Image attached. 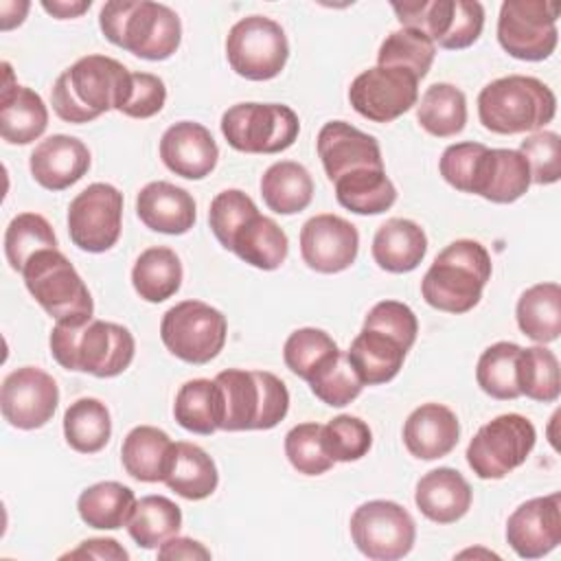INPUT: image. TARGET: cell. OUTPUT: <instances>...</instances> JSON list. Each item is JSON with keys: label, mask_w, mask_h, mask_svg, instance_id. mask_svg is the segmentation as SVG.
Returning <instances> with one entry per match:
<instances>
[{"label": "cell", "mask_w": 561, "mask_h": 561, "mask_svg": "<svg viewBox=\"0 0 561 561\" xmlns=\"http://www.w3.org/2000/svg\"><path fill=\"white\" fill-rule=\"evenodd\" d=\"M131 88V72L107 55H85L53 83L50 103L66 123H90L110 110H123Z\"/></svg>", "instance_id": "6da1fadb"}, {"label": "cell", "mask_w": 561, "mask_h": 561, "mask_svg": "<svg viewBox=\"0 0 561 561\" xmlns=\"http://www.w3.org/2000/svg\"><path fill=\"white\" fill-rule=\"evenodd\" d=\"M50 355L66 370L94 377H116L129 368L136 342L127 327L105 320L55 322L50 331Z\"/></svg>", "instance_id": "7a4b0ae2"}, {"label": "cell", "mask_w": 561, "mask_h": 561, "mask_svg": "<svg viewBox=\"0 0 561 561\" xmlns=\"http://www.w3.org/2000/svg\"><path fill=\"white\" fill-rule=\"evenodd\" d=\"M99 26L107 42L149 61L169 59L182 42L173 9L151 0H112L101 7Z\"/></svg>", "instance_id": "3957f363"}, {"label": "cell", "mask_w": 561, "mask_h": 561, "mask_svg": "<svg viewBox=\"0 0 561 561\" xmlns=\"http://www.w3.org/2000/svg\"><path fill=\"white\" fill-rule=\"evenodd\" d=\"M491 256L480 241L456 239L443 248L421 280L423 300L447 313H467L491 278Z\"/></svg>", "instance_id": "277c9868"}, {"label": "cell", "mask_w": 561, "mask_h": 561, "mask_svg": "<svg viewBox=\"0 0 561 561\" xmlns=\"http://www.w3.org/2000/svg\"><path fill=\"white\" fill-rule=\"evenodd\" d=\"M557 114L554 92L539 79L508 75L486 83L478 94V116L493 134H533Z\"/></svg>", "instance_id": "5b68a950"}, {"label": "cell", "mask_w": 561, "mask_h": 561, "mask_svg": "<svg viewBox=\"0 0 561 561\" xmlns=\"http://www.w3.org/2000/svg\"><path fill=\"white\" fill-rule=\"evenodd\" d=\"M215 381L224 394L226 432L272 430L287 416L289 392L274 373L228 368Z\"/></svg>", "instance_id": "8992f818"}, {"label": "cell", "mask_w": 561, "mask_h": 561, "mask_svg": "<svg viewBox=\"0 0 561 561\" xmlns=\"http://www.w3.org/2000/svg\"><path fill=\"white\" fill-rule=\"evenodd\" d=\"M20 274L28 294L55 322H81L92 318V296L75 265L57 248L35 252Z\"/></svg>", "instance_id": "52a82bcc"}, {"label": "cell", "mask_w": 561, "mask_h": 561, "mask_svg": "<svg viewBox=\"0 0 561 561\" xmlns=\"http://www.w3.org/2000/svg\"><path fill=\"white\" fill-rule=\"evenodd\" d=\"M300 131L298 114L283 103H237L221 116L226 142L243 153H280Z\"/></svg>", "instance_id": "ba28073f"}, {"label": "cell", "mask_w": 561, "mask_h": 561, "mask_svg": "<svg viewBox=\"0 0 561 561\" xmlns=\"http://www.w3.org/2000/svg\"><path fill=\"white\" fill-rule=\"evenodd\" d=\"M537 440L535 425L515 412L484 423L467 445V462L480 480H500L522 467Z\"/></svg>", "instance_id": "9c48e42d"}, {"label": "cell", "mask_w": 561, "mask_h": 561, "mask_svg": "<svg viewBox=\"0 0 561 561\" xmlns=\"http://www.w3.org/2000/svg\"><path fill=\"white\" fill-rule=\"evenodd\" d=\"M226 316L202 302L182 300L173 305L160 322L162 344L171 355L186 364H208L226 344Z\"/></svg>", "instance_id": "30bf717a"}, {"label": "cell", "mask_w": 561, "mask_h": 561, "mask_svg": "<svg viewBox=\"0 0 561 561\" xmlns=\"http://www.w3.org/2000/svg\"><path fill=\"white\" fill-rule=\"evenodd\" d=\"M230 68L250 81H267L280 75L289 57L283 26L265 15H248L232 24L226 37Z\"/></svg>", "instance_id": "8fae6325"}, {"label": "cell", "mask_w": 561, "mask_h": 561, "mask_svg": "<svg viewBox=\"0 0 561 561\" xmlns=\"http://www.w3.org/2000/svg\"><path fill=\"white\" fill-rule=\"evenodd\" d=\"M559 4L548 0H506L500 7L497 42L515 59H548L559 42Z\"/></svg>", "instance_id": "7c38bea8"}, {"label": "cell", "mask_w": 561, "mask_h": 561, "mask_svg": "<svg viewBox=\"0 0 561 561\" xmlns=\"http://www.w3.org/2000/svg\"><path fill=\"white\" fill-rule=\"evenodd\" d=\"M351 537L357 550L373 561L405 557L416 539L412 515L392 500H370L351 515Z\"/></svg>", "instance_id": "4fadbf2b"}, {"label": "cell", "mask_w": 561, "mask_h": 561, "mask_svg": "<svg viewBox=\"0 0 561 561\" xmlns=\"http://www.w3.org/2000/svg\"><path fill=\"white\" fill-rule=\"evenodd\" d=\"M123 228V193L107 184L94 182L85 186L68 206L70 241L85 252L110 250Z\"/></svg>", "instance_id": "5bb4252c"}, {"label": "cell", "mask_w": 561, "mask_h": 561, "mask_svg": "<svg viewBox=\"0 0 561 561\" xmlns=\"http://www.w3.org/2000/svg\"><path fill=\"white\" fill-rule=\"evenodd\" d=\"M353 110L373 123H392L419 101V79L403 68L375 66L359 72L351 88Z\"/></svg>", "instance_id": "9a60e30c"}, {"label": "cell", "mask_w": 561, "mask_h": 561, "mask_svg": "<svg viewBox=\"0 0 561 561\" xmlns=\"http://www.w3.org/2000/svg\"><path fill=\"white\" fill-rule=\"evenodd\" d=\"M59 403L57 381L35 366H22L9 373L0 388V410L9 425L18 430H37L46 425Z\"/></svg>", "instance_id": "2e32d148"}, {"label": "cell", "mask_w": 561, "mask_h": 561, "mask_svg": "<svg viewBox=\"0 0 561 561\" xmlns=\"http://www.w3.org/2000/svg\"><path fill=\"white\" fill-rule=\"evenodd\" d=\"M359 250L357 228L340 215L322 213L307 219L300 228L302 261L320 274L348 270Z\"/></svg>", "instance_id": "e0dca14e"}, {"label": "cell", "mask_w": 561, "mask_h": 561, "mask_svg": "<svg viewBox=\"0 0 561 561\" xmlns=\"http://www.w3.org/2000/svg\"><path fill=\"white\" fill-rule=\"evenodd\" d=\"M506 541L522 559H539L561 543V495L550 493L519 504L506 522Z\"/></svg>", "instance_id": "ac0fdd59"}, {"label": "cell", "mask_w": 561, "mask_h": 561, "mask_svg": "<svg viewBox=\"0 0 561 561\" xmlns=\"http://www.w3.org/2000/svg\"><path fill=\"white\" fill-rule=\"evenodd\" d=\"M318 156L331 182L357 169H383V158L375 136L346 121H329L318 131Z\"/></svg>", "instance_id": "d6986e66"}, {"label": "cell", "mask_w": 561, "mask_h": 561, "mask_svg": "<svg viewBox=\"0 0 561 561\" xmlns=\"http://www.w3.org/2000/svg\"><path fill=\"white\" fill-rule=\"evenodd\" d=\"M530 184L528 162L517 149L484 147L476 160L469 193L493 204H511L519 199Z\"/></svg>", "instance_id": "ffe728a7"}, {"label": "cell", "mask_w": 561, "mask_h": 561, "mask_svg": "<svg viewBox=\"0 0 561 561\" xmlns=\"http://www.w3.org/2000/svg\"><path fill=\"white\" fill-rule=\"evenodd\" d=\"M160 158L164 167L175 175L186 180H202L217 167L219 147L202 123L180 121L162 134Z\"/></svg>", "instance_id": "44dd1931"}, {"label": "cell", "mask_w": 561, "mask_h": 561, "mask_svg": "<svg viewBox=\"0 0 561 561\" xmlns=\"http://www.w3.org/2000/svg\"><path fill=\"white\" fill-rule=\"evenodd\" d=\"M90 162V149L83 140L53 134L33 149L28 169L33 180L46 191H64L88 173Z\"/></svg>", "instance_id": "7402d4cb"}, {"label": "cell", "mask_w": 561, "mask_h": 561, "mask_svg": "<svg viewBox=\"0 0 561 561\" xmlns=\"http://www.w3.org/2000/svg\"><path fill=\"white\" fill-rule=\"evenodd\" d=\"M136 213L149 230L162 234H184L197 219L193 195L164 180L149 182L138 191Z\"/></svg>", "instance_id": "603a6c76"}, {"label": "cell", "mask_w": 561, "mask_h": 561, "mask_svg": "<svg viewBox=\"0 0 561 561\" xmlns=\"http://www.w3.org/2000/svg\"><path fill=\"white\" fill-rule=\"evenodd\" d=\"M460 438L458 416L443 403H423L403 423V445L421 460L447 456Z\"/></svg>", "instance_id": "cb8c5ba5"}, {"label": "cell", "mask_w": 561, "mask_h": 561, "mask_svg": "<svg viewBox=\"0 0 561 561\" xmlns=\"http://www.w3.org/2000/svg\"><path fill=\"white\" fill-rule=\"evenodd\" d=\"M4 85L0 96V134L9 145H28L48 127V110L42 96L20 83H13L11 66L4 61Z\"/></svg>", "instance_id": "d4e9b609"}, {"label": "cell", "mask_w": 561, "mask_h": 561, "mask_svg": "<svg viewBox=\"0 0 561 561\" xmlns=\"http://www.w3.org/2000/svg\"><path fill=\"white\" fill-rule=\"evenodd\" d=\"M471 486L465 476L451 467H438L421 476L414 491L416 508L436 524H454L471 506Z\"/></svg>", "instance_id": "484cf974"}, {"label": "cell", "mask_w": 561, "mask_h": 561, "mask_svg": "<svg viewBox=\"0 0 561 561\" xmlns=\"http://www.w3.org/2000/svg\"><path fill=\"white\" fill-rule=\"evenodd\" d=\"M373 259L390 274H405L419 267L427 252L423 228L405 217L386 219L373 237Z\"/></svg>", "instance_id": "4316f807"}, {"label": "cell", "mask_w": 561, "mask_h": 561, "mask_svg": "<svg viewBox=\"0 0 561 561\" xmlns=\"http://www.w3.org/2000/svg\"><path fill=\"white\" fill-rule=\"evenodd\" d=\"M405 355L408 348H403L394 337L364 327L346 351V357L364 386H379L394 379L403 366Z\"/></svg>", "instance_id": "83f0119b"}, {"label": "cell", "mask_w": 561, "mask_h": 561, "mask_svg": "<svg viewBox=\"0 0 561 561\" xmlns=\"http://www.w3.org/2000/svg\"><path fill=\"white\" fill-rule=\"evenodd\" d=\"M230 252L256 270L272 272L285 263L289 239L272 217L256 213L237 230Z\"/></svg>", "instance_id": "f1b7e54d"}, {"label": "cell", "mask_w": 561, "mask_h": 561, "mask_svg": "<svg viewBox=\"0 0 561 561\" xmlns=\"http://www.w3.org/2000/svg\"><path fill=\"white\" fill-rule=\"evenodd\" d=\"M173 440L164 430L153 425L134 427L121 447V460L125 471L140 482H164L169 471Z\"/></svg>", "instance_id": "f546056e"}, {"label": "cell", "mask_w": 561, "mask_h": 561, "mask_svg": "<svg viewBox=\"0 0 561 561\" xmlns=\"http://www.w3.org/2000/svg\"><path fill=\"white\" fill-rule=\"evenodd\" d=\"M164 484L184 500L195 502L215 493L219 484V473L215 460L199 445L178 440L173 445Z\"/></svg>", "instance_id": "4dcf8cb0"}, {"label": "cell", "mask_w": 561, "mask_h": 561, "mask_svg": "<svg viewBox=\"0 0 561 561\" xmlns=\"http://www.w3.org/2000/svg\"><path fill=\"white\" fill-rule=\"evenodd\" d=\"M175 421L195 434H213L224 425V394L215 379H188L173 403Z\"/></svg>", "instance_id": "1f68e13d"}, {"label": "cell", "mask_w": 561, "mask_h": 561, "mask_svg": "<svg viewBox=\"0 0 561 561\" xmlns=\"http://www.w3.org/2000/svg\"><path fill=\"white\" fill-rule=\"evenodd\" d=\"M261 195L265 206L276 215H296L311 204V173L294 160L274 162L261 175Z\"/></svg>", "instance_id": "d6a6232c"}, {"label": "cell", "mask_w": 561, "mask_h": 561, "mask_svg": "<svg viewBox=\"0 0 561 561\" xmlns=\"http://www.w3.org/2000/svg\"><path fill=\"white\" fill-rule=\"evenodd\" d=\"M519 331L539 342H554L561 333V287L559 283H537L528 287L515 307Z\"/></svg>", "instance_id": "836d02e7"}, {"label": "cell", "mask_w": 561, "mask_h": 561, "mask_svg": "<svg viewBox=\"0 0 561 561\" xmlns=\"http://www.w3.org/2000/svg\"><path fill=\"white\" fill-rule=\"evenodd\" d=\"M136 495L129 486L107 480L96 482L81 491L77 500V511L83 524L99 530H116L127 526L134 508H136Z\"/></svg>", "instance_id": "e575fe53"}, {"label": "cell", "mask_w": 561, "mask_h": 561, "mask_svg": "<svg viewBox=\"0 0 561 561\" xmlns=\"http://www.w3.org/2000/svg\"><path fill=\"white\" fill-rule=\"evenodd\" d=\"M333 184L340 206L357 215H379L397 202V188L386 169H357Z\"/></svg>", "instance_id": "d590c367"}, {"label": "cell", "mask_w": 561, "mask_h": 561, "mask_svg": "<svg viewBox=\"0 0 561 561\" xmlns=\"http://www.w3.org/2000/svg\"><path fill=\"white\" fill-rule=\"evenodd\" d=\"M131 285L147 302H162L175 296L182 285L180 256L164 245L142 250L131 267Z\"/></svg>", "instance_id": "8d00e7d4"}, {"label": "cell", "mask_w": 561, "mask_h": 561, "mask_svg": "<svg viewBox=\"0 0 561 561\" xmlns=\"http://www.w3.org/2000/svg\"><path fill=\"white\" fill-rule=\"evenodd\" d=\"M182 528L180 506L164 495H145L127 522L129 537L145 550H158L167 539L175 537Z\"/></svg>", "instance_id": "74e56055"}, {"label": "cell", "mask_w": 561, "mask_h": 561, "mask_svg": "<svg viewBox=\"0 0 561 561\" xmlns=\"http://www.w3.org/2000/svg\"><path fill=\"white\" fill-rule=\"evenodd\" d=\"M416 121L436 138L460 134L467 123L465 92L451 83H432L419 101Z\"/></svg>", "instance_id": "f35d334b"}, {"label": "cell", "mask_w": 561, "mask_h": 561, "mask_svg": "<svg viewBox=\"0 0 561 561\" xmlns=\"http://www.w3.org/2000/svg\"><path fill=\"white\" fill-rule=\"evenodd\" d=\"M66 443L79 454L101 451L112 436L110 410L94 397H81L64 414Z\"/></svg>", "instance_id": "ab89813d"}, {"label": "cell", "mask_w": 561, "mask_h": 561, "mask_svg": "<svg viewBox=\"0 0 561 561\" xmlns=\"http://www.w3.org/2000/svg\"><path fill=\"white\" fill-rule=\"evenodd\" d=\"M434 57H436V44L425 33L401 26L381 42L377 53V66L403 68L421 81L432 68Z\"/></svg>", "instance_id": "60d3db41"}, {"label": "cell", "mask_w": 561, "mask_h": 561, "mask_svg": "<svg viewBox=\"0 0 561 561\" xmlns=\"http://www.w3.org/2000/svg\"><path fill=\"white\" fill-rule=\"evenodd\" d=\"M519 351L522 346L515 342H495L482 351L476 366V379H478V386L489 397L500 401L522 397L517 386Z\"/></svg>", "instance_id": "b9f144b4"}, {"label": "cell", "mask_w": 561, "mask_h": 561, "mask_svg": "<svg viewBox=\"0 0 561 561\" xmlns=\"http://www.w3.org/2000/svg\"><path fill=\"white\" fill-rule=\"evenodd\" d=\"M517 386L519 394L533 401H557L561 392L557 355L543 344L522 348L517 357Z\"/></svg>", "instance_id": "7bdbcfd3"}, {"label": "cell", "mask_w": 561, "mask_h": 561, "mask_svg": "<svg viewBox=\"0 0 561 561\" xmlns=\"http://www.w3.org/2000/svg\"><path fill=\"white\" fill-rule=\"evenodd\" d=\"M48 248H57V237L46 217L39 213H20L9 221L4 230V256L11 270L22 272L35 252Z\"/></svg>", "instance_id": "ee69618b"}, {"label": "cell", "mask_w": 561, "mask_h": 561, "mask_svg": "<svg viewBox=\"0 0 561 561\" xmlns=\"http://www.w3.org/2000/svg\"><path fill=\"white\" fill-rule=\"evenodd\" d=\"M307 383L311 392L331 408L348 405L359 397L364 388L359 375L355 373V368L346 357V351H340V348L316 368V373L309 377Z\"/></svg>", "instance_id": "f6af8a7d"}, {"label": "cell", "mask_w": 561, "mask_h": 561, "mask_svg": "<svg viewBox=\"0 0 561 561\" xmlns=\"http://www.w3.org/2000/svg\"><path fill=\"white\" fill-rule=\"evenodd\" d=\"M335 351H337V344L327 331L316 327H302V329H296L285 340L283 359L294 375L309 381L316 368Z\"/></svg>", "instance_id": "bcb514c9"}, {"label": "cell", "mask_w": 561, "mask_h": 561, "mask_svg": "<svg viewBox=\"0 0 561 561\" xmlns=\"http://www.w3.org/2000/svg\"><path fill=\"white\" fill-rule=\"evenodd\" d=\"M322 445L333 462H353L368 454L373 432L359 416L340 414L322 425Z\"/></svg>", "instance_id": "7dc6e473"}, {"label": "cell", "mask_w": 561, "mask_h": 561, "mask_svg": "<svg viewBox=\"0 0 561 561\" xmlns=\"http://www.w3.org/2000/svg\"><path fill=\"white\" fill-rule=\"evenodd\" d=\"M285 456L302 476H322L333 467V460L322 445L320 423H298L285 436Z\"/></svg>", "instance_id": "c3c4849f"}, {"label": "cell", "mask_w": 561, "mask_h": 561, "mask_svg": "<svg viewBox=\"0 0 561 561\" xmlns=\"http://www.w3.org/2000/svg\"><path fill=\"white\" fill-rule=\"evenodd\" d=\"M256 213L259 208L250 195H245L239 188H226L213 197L210 210H208V224L215 239L226 250H230L232 237L237 234V230Z\"/></svg>", "instance_id": "681fc988"}, {"label": "cell", "mask_w": 561, "mask_h": 561, "mask_svg": "<svg viewBox=\"0 0 561 561\" xmlns=\"http://www.w3.org/2000/svg\"><path fill=\"white\" fill-rule=\"evenodd\" d=\"M530 169L535 184H554L561 178V138L557 131L539 129L528 134L517 149Z\"/></svg>", "instance_id": "f907efd6"}, {"label": "cell", "mask_w": 561, "mask_h": 561, "mask_svg": "<svg viewBox=\"0 0 561 561\" xmlns=\"http://www.w3.org/2000/svg\"><path fill=\"white\" fill-rule=\"evenodd\" d=\"M364 329H377L394 337L403 348H412L419 333V320L414 311L399 300H381L364 318Z\"/></svg>", "instance_id": "816d5d0a"}, {"label": "cell", "mask_w": 561, "mask_h": 561, "mask_svg": "<svg viewBox=\"0 0 561 561\" xmlns=\"http://www.w3.org/2000/svg\"><path fill=\"white\" fill-rule=\"evenodd\" d=\"M484 28V7L476 0H454V13L449 31L438 46L447 50L469 48L478 42Z\"/></svg>", "instance_id": "f5cc1de1"}, {"label": "cell", "mask_w": 561, "mask_h": 561, "mask_svg": "<svg viewBox=\"0 0 561 561\" xmlns=\"http://www.w3.org/2000/svg\"><path fill=\"white\" fill-rule=\"evenodd\" d=\"M164 101H167V88L158 75L131 72L129 96L121 114L129 118H151L164 107Z\"/></svg>", "instance_id": "db71d44e"}, {"label": "cell", "mask_w": 561, "mask_h": 561, "mask_svg": "<svg viewBox=\"0 0 561 561\" xmlns=\"http://www.w3.org/2000/svg\"><path fill=\"white\" fill-rule=\"evenodd\" d=\"M61 559H114V561H127L129 552L110 537H92L81 541L75 550L66 552Z\"/></svg>", "instance_id": "11a10c76"}, {"label": "cell", "mask_w": 561, "mask_h": 561, "mask_svg": "<svg viewBox=\"0 0 561 561\" xmlns=\"http://www.w3.org/2000/svg\"><path fill=\"white\" fill-rule=\"evenodd\" d=\"M158 559H162V561H178V559L206 561V559H210V550L202 541L175 535V537L167 539L162 546H158Z\"/></svg>", "instance_id": "9f6ffc18"}, {"label": "cell", "mask_w": 561, "mask_h": 561, "mask_svg": "<svg viewBox=\"0 0 561 561\" xmlns=\"http://www.w3.org/2000/svg\"><path fill=\"white\" fill-rule=\"evenodd\" d=\"M92 7V2L90 0H53V2H48V0H44L42 2V9L46 11V13H50L53 18H57V20H70V18H79L83 11H88Z\"/></svg>", "instance_id": "6f0895ef"}, {"label": "cell", "mask_w": 561, "mask_h": 561, "mask_svg": "<svg viewBox=\"0 0 561 561\" xmlns=\"http://www.w3.org/2000/svg\"><path fill=\"white\" fill-rule=\"evenodd\" d=\"M28 2H2L0 11H2V31H9L13 26H20L26 18L28 11Z\"/></svg>", "instance_id": "680465c9"}]
</instances>
